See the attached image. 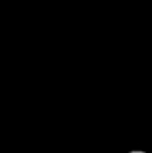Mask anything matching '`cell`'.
Returning a JSON list of instances; mask_svg holds the SVG:
<instances>
[{"mask_svg":"<svg viewBox=\"0 0 152 153\" xmlns=\"http://www.w3.org/2000/svg\"><path fill=\"white\" fill-rule=\"evenodd\" d=\"M128 153H146V152H143V150H131V152H128Z\"/></svg>","mask_w":152,"mask_h":153,"instance_id":"obj_1","label":"cell"}]
</instances>
